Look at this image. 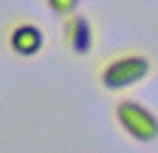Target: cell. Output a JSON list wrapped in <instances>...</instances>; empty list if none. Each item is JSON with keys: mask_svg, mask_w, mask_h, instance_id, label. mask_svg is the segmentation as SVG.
I'll use <instances>...</instances> for the list:
<instances>
[{"mask_svg": "<svg viewBox=\"0 0 158 153\" xmlns=\"http://www.w3.org/2000/svg\"><path fill=\"white\" fill-rule=\"evenodd\" d=\"M150 74V57L147 54H118L113 60H107L99 71V82L107 91H124L130 85H138Z\"/></svg>", "mask_w": 158, "mask_h": 153, "instance_id": "obj_1", "label": "cell"}, {"mask_svg": "<svg viewBox=\"0 0 158 153\" xmlns=\"http://www.w3.org/2000/svg\"><path fill=\"white\" fill-rule=\"evenodd\" d=\"M116 122L130 139L135 142H155L158 139V116L135 99H118L116 102Z\"/></svg>", "mask_w": 158, "mask_h": 153, "instance_id": "obj_2", "label": "cell"}, {"mask_svg": "<svg viewBox=\"0 0 158 153\" xmlns=\"http://www.w3.org/2000/svg\"><path fill=\"white\" fill-rule=\"evenodd\" d=\"M62 40H65V46L73 54L85 57L96 46V31H93V26H90V20L85 14H73V17H68L62 23Z\"/></svg>", "mask_w": 158, "mask_h": 153, "instance_id": "obj_3", "label": "cell"}, {"mask_svg": "<svg viewBox=\"0 0 158 153\" xmlns=\"http://www.w3.org/2000/svg\"><path fill=\"white\" fill-rule=\"evenodd\" d=\"M43 46H45V34L34 23H17L9 31V48L17 57H34L43 51Z\"/></svg>", "mask_w": 158, "mask_h": 153, "instance_id": "obj_4", "label": "cell"}, {"mask_svg": "<svg viewBox=\"0 0 158 153\" xmlns=\"http://www.w3.org/2000/svg\"><path fill=\"white\" fill-rule=\"evenodd\" d=\"M76 0H48V11H54V14H59V17H73L76 14Z\"/></svg>", "mask_w": 158, "mask_h": 153, "instance_id": "obj_5", "label": "cell"}]
</instances>
